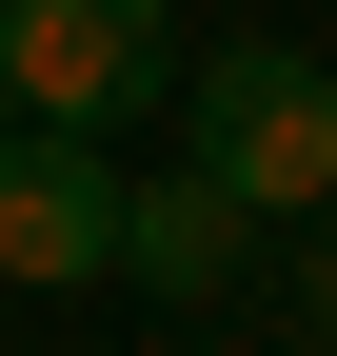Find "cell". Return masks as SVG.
I'll use <instances>...</instances> for the list:
<instances>
[{"instance_id": "cell-5", "label": "cell", "mask_w": 337, "mask_h": 356, "mask_svg": "<svg viewBox=\"0 0 337 356\" xmlns=\"http://www.w3.org/2000/svg\"><path fill=\"white\" fill-rule=\"evenodd\" d=\"M298 317H318V337H337V257H318V277H298Z\"/></svg>"}, {"instance_id": "cell-2", "label": "cell", "mask_w": 337, "mask_h": 356, "mask_svg": "<svg viewBox=\"0 0 337 356\" xmlns=\"http://www.w3.org/2000/svg\"><path fill=\"white\" fill-rule=\"evenodd\" d=\"M159 79H179V0H0V99H20V139H100Z\"/></svg>"}, {"instance_id": "cell-4", "label": "cell", "mask_w": 337, "mask_h": 356, "mask_svg": "<svg viewBox=\"0 0 337 356\" xmlns=\"http://www.w3.org/2000/svg\"><path fill=\"white\" fill-rule=\"evenodd\" d=\"M238 257H258V218L219 198V178H139V198H119V277H159V297H238Z\"/></svg>"}, {"instance_id": "cell-6", "label": "cell", "mask_w": 337, "mask_h": 356, "mask_svg": "<svg viewBox=\"0 0 337 356\" xmlns=\"http://www.w3.org/2000/svg\"><path fill=\"white\" fill-rule=\"evenodd\" d=\"M0 159H20V99H0Z\"/></svg>"}, {"instance_id": "cell-3", "label": "cell", "mask_w": 337, "mask_h": 356, "mask_svg": "<svg viewBox=\"0 0 337 356\" xmlns=\"http://www.w3.org/2000/svg\"><path fill=\"white\" fill-rule=\"evenodd\" d=\"M0 277H20V297L119 277V178H100V139H20V159H0Z\"/></svg>"}, {"instance_id": "cell-1", "label": "cell", "mask_w": 337, "mask_h": 356, "mask_svg": "<svg viewBox=\"0 0 337 356\" xmlns=\"http://www.w3.org/2000/svg\"><path fill=\"white\" fill-rule=\"evenodd\" d=\"M198 178H219L238 218H318L337 198V79L298 40H219V60H198Z\"/></svg>"}]
</instances>
